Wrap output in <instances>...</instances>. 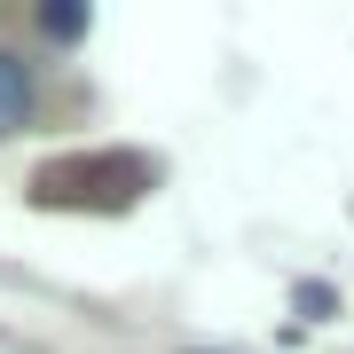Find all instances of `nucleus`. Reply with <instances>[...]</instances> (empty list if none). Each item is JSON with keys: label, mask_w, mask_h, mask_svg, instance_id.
Segmentation results:
<instances>
[{"label": "nucleus", "mask_w": 354, "mask_h": 354, "mask_svg": "<svg viewBox=\"0 0 354 354\" xmlns=\"http://www.w3.org/2000/svg\"><path fill=\"white\" fill-rule=\"evenodd\" d=\"M32 102H39V87H32V64L0 48V142L32 127Z\"/></svg>", "instance_id": "nucleus-1"}, {"label": "nucleus", "mask_w": 354, "mask_h": 354, "mask_svg": "<svg viewBox=\"0 0 354 354\" xmlns=\"http://www.w3.org/2000/svg\"><path fill=\"white\" fill-rule=\"evenodd\" d=\"M39 24H48L55 39H79V32H87V8H48V16H39Z\"/></svg>", "instance_id": "nucleus-2"}]
</instances>
